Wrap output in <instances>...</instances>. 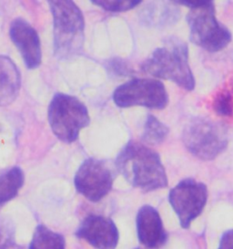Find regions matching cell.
Listing matches in <instances>:
<instances>
[{"mask_svg": "<svg viewBox=\"0 0 233 249\" xmlns=\"http://www.w3.org/2000/svg\"><path fill=\"white\" fill-rule=\"evenodd\" d=\"M116 168L133 187L146 193L163 189L168 183L160 154L136 141H130L122 148Z\"/></svg>", "mask_w": 233, "mask_h": 249, "instance_id": "1", "label": "cell"}, {"mask_svg": "<svg viewBox=\"0 0 233 249\" xmlns=\"http://www.w3.org/2000/svg\"><path fill=\"white\" fill-rule=\"evenodd\" d=\"M141 71L155 79L173 81L186 90L195 88L189 63L188 46L178 38H169L141 64Z\"/></svg>", "mask_w": 233, "mask_h": 249, "instance_id": "2", "label": "cell"}, {"mask_svg": "<svg viewBox=\"0 0 233 249\" xmlns=\"http://www.w3.org/2000/svg\"><path fill=\"white\" fill-rule=\"evenodd\" d=\"M54 26L55 52L69 57L81 49L85 29L84 17L73 0H48Z\"/></svg>", "mask_w": 233, "mask_h": 249, "instance_id": "3", "label": "cell"}, {"mask_svg": "<svg viewBox=\"0 0 233 249\" xmlns=\"http://www.w3.org/2000/svg\"><path fill=\"white\" fill-rule=\"evenodd\" d=\"M48 114L52 132L67 143L78 140L81 130L90 123L85 104L78 98L64 93H57L53 97Z\"/></svg>", "mask_w": 233, "mask_h": 249, "instance_id": "4", "label": "cell"}, {"mask_svg": "<svg viewBox=\"0 0 233 249\" xmlns=\"http://www.w3.org/2000/svg\"><path fill=\"white\" fill-rule=\"evenodd\" d=\"M182 142L198 159L211 161L225 151L229 139L223 125L210 119L197 118L185 126Z\"/></svg>", "mask_w": 233, "mask_h": 249, "instance_id": "5", "label": "cell"}, {"mask_svg": "<svg viewBox=\"0 0 233 249\" xmlns=\"http://www.w3.org/2000/svg\"><path fill=\"white\" fill-rule=\"evenodd\" d=\"M187 21L190 40L207 52H220L232 41L231 31L218 22L213 5L191 9Z\"/></svg>", "mask_w": 233, "mask_h": 249, "instance_id": "6", "label": "cell"}, {"mask_svg": "<svg viewBox=\"0 0 233 249\" xmlns=\"http://www.w3.org/2000/svg\"><path fill=\"white\" fill-rule=\"evenodd\" d=\"M113 102L119 108L140 106L162 110L168 103V94L159 80L137 78L118 86L113 92Z\"/></svg>", "mask_w": 233, "mask_h": 249, "instance_id": "7", "label": "cell"}, {"mask_svg": "<svg viewBox=\"0 0 233 249\" xmlns=\"http://www.w3.org/2000/svg\"><path fill=\"white\" fill-rule=\"evenodd\" d=\"M168 201L181 227L188 229L207 205L208 188L205 183L194 179H184L169 191Z\"/></svg>", "mask_w": 233, "mask_h": 249, "instance_id": "8", "label": "cell"}, {"mask_svg": "<svg viewBox=\"0 0 233 249\" xmlns=\"http://www.w3.org/2000/svg\"><path fill=\"white\" fill-rule=\"evenodd\" d=\"M114 175L106 161L88 158L78 169L74 183L77 191L90 202H100L113 187Z\"/></svg>", "mask_w": 233, "mask_h": 249, "instance_id": "9", "label": "cell"}, {"mask_svg": "<svg viewBox=\"0 0 233 249\" xmlns=\"http://www.w3.org/2000/svg\"><path fill=\"white\" fill-rule=\"evenodd\" d=\"M76 234L96 249H116L119 241V232L114 221L100 214L85 217Z\"/></svg>", "mask_w": 233, "mask_h": 249, "instance_id": "10", "label": "cell"}, {"mask_svg": "<svg viewBox=\"0 0 233 249\" xmlns=\"http://www.w3.org/2000/svg\"><path fill=\"white\" fill-rule=\"evenodd\" d=\"M9 36L20 52L25 65L36 69L42 62V51L36 30L23 18L14 19L9 29Z\"/></svg>", "mask_w": 233, "mask_h": 249, "instance_id": "11", "label": "cell"}, {"mask_svg": "<svg viewBox=\"0 0 233 249\" xmlns=\"http://www.w3.org/2000/svg\"><path fill=\"white\" fill-rule=\"evenodd\" d=\"M136 227L138 241L147 249H160L166 244L167 234L160 213L151 205H143L139 208Z\"/></svg>", "mask_w": 233, "mask_h": 249, "instance_id": "12", "label": "cell"}, {"mask_svg": "<svg viewBox=\"0 0 233 249\" xmlns=\"http://www.w3.org/2000/svg\"><path fill=\"white\" fill-rule=\"evenodd\" d=\"M21 88V75L14 61L0 55V106L13 103Z\"/></svg>", "mask_w": 233, "mask_h": 249, "instance_id": "13", "label": "cell"}, {"mask_svg": "<svg viewBox=\"0 0 233 249\" xmlns=\"http://www.w3.org/2000/svg\"><path fill=\"white\" fill-rule=\"evenodd\" d=\"M180 18V11L174 5L155 0L146 5L140 12V20L150 27L159 28L174 24Z\"/></svg>", "mask_w": 233, "mask_h": 249, "instance_id": "14", "label": "cell"}, {"mask_svg": "<svg viewBox=\"0 0 233 249\" xmlns=\"http://www.w3.org/2000/svg\"><path fill=\"white\" fill-rule=\"evenodd\" d=\"M25 176L19 167H12L0 175V206L16 197L21 189Z\"/></svg>", "mask_w": 233, "mask_h": 249, "instance_id": "15", "label": "cell"}, {"mask_svg": "<svg viewBox=\"0 0 233 249\" xmlns=\"http://www.w3.org/2000/svg\"><path fill=\"white\" fill-rule=\"evenodd\" d=\"M29 249H66V241L62 234L39 225L36 227Z\"/></svg>", "mask_w": 233, "mask_h": 249, "instance_id": "16", "label": "cell"}, {"mask_svg": "<svg viewBox=\"0 0 233 249\" xmlns=\"http://www.w3.org/2000/svg\"><path fill=\"white\" fill-rule=\"evenodd\" d=\"M168 132L167 125L161 123L158 118L149 115L144 124L142 140L148 144L158 145L166 140Z\"/></svg>", "mask_w": 233, "mask_h": 249, "instance_id": "17", "label": "cell"}, {"mask_svg": "<svg viewBox=\"0 0 233 249\" xmlns=\"http://www.w3.org/2000/svg\"><path fill=\"white\" fill-rule=\"evenodd\" d=\"M98 7L109 12H125L138 6L142 0H91Z\"/></svg>", "mask_w": 233, "mask_h": 249, "instance_id": "18", "label": "cell"}, {"mask_svg": "<svg viewBox=\"0 0 233 249\" xmlns=\"http://www.w3.org/2000/svg\"><path fill=\"white\" fill-rule=\"evenodd\" d=\"M213 107L216 113L219 116H232L233 114V96L228 91H223L219 93L214 100Z\"/></svg>", "mask_w": 233, "mask_h": 249, "instance_id": "19", "label": "cell"}, {"mask_svg": "<svg viewBox=\"0 0 233 249\" xmlns=\"http://www.w3.org/2000/svg\"><path fill=\"white\" fill-rule=\"evenodd\" d=\"M0 249H19L15 241L14 232L6 221L0 219Z\"/></svg>", "mask_w": 233, "mask_h": 249, "instance_id": "20", "label": "cell"}, {"mask_svg": "<svg viewBox=\"0 0 233 249\" xmlns=\"http://www.w3.org/2000/svg\"><path fill=\"white\" fill-rule=\"evenodd\" d=\"M173 4L182 5L185 7L194 9V8H202L206 6L213 5L214 0H168Z\"/></svg>", "mask_w": 233, "mask_h": 249, "instance_id": "21", "label": "cell"}, {"mask_svg": "<svg viewBox=\"0 0 233 249\" xmlns=\"http://www.w3.org/2000/svg\"><path fill=\"white\" fill-rule=\"evenodd\" d=\"M218 249H233V229L226 231L221 235Z\"/></svg>", "mask_w": 233, "mask_h": 249, "instance_id": "22", "label": "cell"}, {"mask_svg": "<svg viewBox=\"0 0 233 249\" xmlns=\"http://www.w3.org/2000/svg\"><path fill=\"white\" fill-rule=\"evenodd\" d=\"M112 70L114 71L115 73L119 74H129V71H131V69L129 68L128 65H126V63H124L122 60H117V61H113L112 63Z\"/></svg>", "mask_w": 233, "mask_h": 249, "instance_id": "23", "label": "cell"}, {"mask_svg": "<svg viewBox=\"0 0 233 249\" xmlns=\"http://www.w3.org/2000/svg\"></svg>", "mask_w": 233, "mask_h": 249, "instance_id": "24", "label": "cell"}]
</instances>
